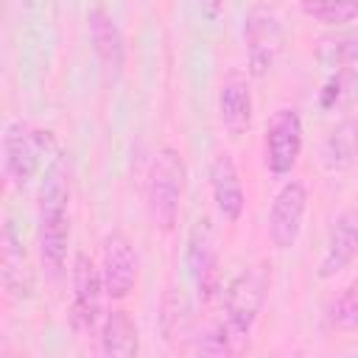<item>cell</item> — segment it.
I'll return each mask as SVG.
<instances>
[{
  "instance_id": "3957f363",
  "label": "cell",
  "mask_w": 358,
  "mask_h": 358,
  "mask_svg": "<svg viewBox=\"0 0 358 358\" xmlns=\"http://www.w3.org/2000/svg\"><path fill=\"white\" fill-rule=\"evenodd\" d=\"M271 288V268L268 263H255L241 268L227 288L221 291V302H224V322L232 327V333L238 338H246L266 305Z\"/></svg>"
},
{
  "instance_id": "7402d4cb",
  "label": "cell",
  "mask_w": 358,
  "mask_h": 358,
  "mask_svg": "<svg viewBox=\"0 0 358 358\" xmlns=\"http://www.w3.org/2000/svg\"><path fill=\"white\" fill-rule=\"evenodd\" d=\"M232 338H238V336L232 333V327H229L227 322H215L210 330H204V333L199 336V341H196L193 350L201 352V355H229V352H235Z\"/></svg>"
},
{
  "instance_id": "5bb4252c",
  "label": "cell",
  "mask_w": 358,
  "mask_h": 358,
  "mask_svg": "<svg viewBox=\"0 0 358 358\" xmlns=\"http://www.w3.org/2000/svg\"><path fill=\"white\" fill-rule=\"evenodd\" d=\"M218 117L229 137H241L252 123V90L243 76L232 73L218 90Z\"/></svg>"
},
{
  "instance_id": "e0dca14e",
  "label": "cell",
  "mask_w": 358,
  "mask_h": 358,
  "mask_svg": "<svg viewBox=\"0 0 358 358\" xmlns=\"http://www.w3.org/2000/svg\"><path fill=\"white\" fill-rule=\"evenodd\" d=\"M316 62L327 70H338L347 64H358V31L330 34L316 42Z\"/></svg>"
},
{
  "instance_id": "ba28073f",
  "label": "cell",
  "mask_w": 358,
  "mask_h": 358,
  "mask_svg": "<svg viewBox=\"0 0 358 358\" xmlns=\"http://www.w3.org/2000/svg\"><path fill=\"white\" fill-rule=\"evenodd\" d=\"M305 210H308V190L302 182H285L274 193L268 207V238L280 252L296 243L302 232Z\"/></svg>"
},
{
  "instance_id": "ffe728a7",
  "label": "cell",
  "mask_w": 358,
  "mask_h": 358,
  "mask_svg": "<svg viewBox=\"0 0 358 358\" xmlns=\"http://www.w3.org/2000/svg\"><path fill=\"white\" fill-rule=\"evenodd\" d=\"M159 322H162V333H165V338H176V336H185V333H187V324H190V308H187L185 296H182L176 288H168V294H165V299H162Z\"/></svg>"
},
{
  "instance_id": "7a4b0ae2",
  "label": "cell",
  "mask_w": 358,
  "mask_h": 358,
  "mask_svg": "<svg viewBox=\"0 0 358 358\" xmlns=\"http://www.w3.org/2000/svg\"><path fill=\"white\" fill-rule=\"evenodd\" d=\"M187 185V168L176 148L165 145L154 154L148 168V187H145V204L148 215L157 229L171 232L179 221V207Z\"/></svg>"
},
{
  "instance_id": "9c48e42d",
  "label": "cell",
  "mask_w": 358,
  "mask_h": 358,
  "mask_svg": "<svg viewBox=\"0 0 358 358\" xmlns=\"http://www.w3.org/2000/svg\"><path fill=\"white\" fill-rule=\"evenodd\" d=\"M101 280L109 299H126L137 285V252L123 232H109L103 238Z\"/></svg>"
},
{
  "instance_id": "52a82bcc",
  "label": "cell",
  "mask_w": 358,
  "mask_h": 358,
  "mask_svg": "<svg viewBox=\"0 0 358 358\" xmlns=\"http://www.w3.org/2000/svg\"><path fill=\"white\" fill-rule=\"evenodd\" d=\"M302 151V117L296 109H277L266 129V168L274 176H288Z\"/></svg>"
},
{
  "instance_id": "5b68a950",
  "label": "cell",
  "mask_w": 358,
  "mask_h": 358,
  "mask_svg": "<svg viewBox=\"0 0 358 358\" xmlns=\"http://www.w3.org/2000/svg\"><path fill=\"white\" fill-rule=\"evenodd\" d=\"M243 42H246L249 73L255 78L266 76L282 50V25L277 14L266 6H255L243 22Z\"/></svg>"
},
{
  "instance_id": "d6986e66",
  "label": "cell",
  "mask_w": 358,
  "mask_h": 358,
  "mask_svg": "<svg viewBox=\"0 0 358 358\" xmlns=\"http://www.w3.org/2000/svg\"><path fill=\"white\" fill-rule=\"evenodd\" d=\"M302 14L324 22V25H344L358 20V0H299Z\"/></svg>"
},
{
  "instance_id": "7c38bea8",
  "label": "cell",
  "mask_w": 358,
  "mask_h": 358,
  "mask_svg": "<svg viewBox=\"0 0 358 358\" xmlns=\"http://www.w3.org/2000/svg\"><path fill=\"white\" fill-rule=\"evenodd\" d=\"M210 187H213V201H215L218 215L227 224H235L243 215L246 196H243L238 165H235V159L227 151H221V154L213 157V165H210Z\"/></svg>"
},
{
  "instance_id": "ac0fdd59",
  "label": "cell",
  "mask_w": 358,
  "mask_h": 358,
  "mask_svg": "<svg viewBox=\"0 0 358 358\" xmlns=\"http://www.w3.org/2000/svg\"><path fill=\"white\" fill-rule=\"evenodd\" d=\"M355 154H358V126L352 120H344L324 140V162L327 168L341 171L352 165Z\"/></svg>"
},
{
  "instance_id": "2e32d148",
  "label": "cell",
  "mask_w": 358,
  "mask_h": 358,
  "mask_svg": "<svg viewBox=\"0 0 358 358\" xmlns=\"http://www.w3.org/2000/svg\"><path fill=\"white\" fill-rule=\"evenodd\" d=\"M101 350L103 355L112 358H131L140 350V338H137V324L131 322V316L120 308L109 310L101 322Z\"/></svg>"
},
{
  "instance_id": "8fae6325",
  "label": "cell",
  "mask_w": 358,
  "mask_h": 358,
  "mask_svg": "<svg viewBox=\"0 0 358 358\" xmlns=\"http://www.w3.org/2000/svg\"><path fill=\"white\" fill-rule=\"evenodd\" d=\"M3 257H0V274H3V288L11 299H28L34 294V271L22 246V238L17 232V224L6 218L3 224Z\"/></svg>"
},
{
  "instance_id": "6da1fadb",
  "label": "cell",
  "mask_w": 358,
  "mask_h": 358,
  "mask_svg": "<svg viewBox=\"0 0 358 358\" xmlns=\"http://www.w3.org/2000/svg\"><path fill=\"white\" fill-rule=\"evenodd\" d=\"M39 257L50 277H59L67 263L70 243V157L56 151L39 185Z\"/></svg>"
},
{
  "instance_id": "30bf717a",
  "label": "cell",
  "mask_w": 358,
  "mask_h": 358,
  "mask_svg": "<svg viewBox=\"0 0 358 358\" xmlns=\"http://www.w3.org/2000/svg\"><path fill=\"white\" fill-rule=\"evenodd\" d=\"M187 274L199 291V299L207 302L218 291V260H215V235L210 218H199L187 235Z\"/></svg>"
},
{
  "instance_id": "8992f818",
  "label": "cell",
  "mask_w": 358,
  "mask_h": 358,
  "mask_svg": "<svg viewBox=\"0 0 358 358\" xmlns=\"http://www.w3.org/2000/svg\"><path fill=\"white\" fill-rule=\"evenodd\" d=\"M101 294H103L101 268H95V263L84 252H78L73 260V305H70V324L78 336H90L98 327Z\"/></svg>"
},
{
  "instance_id": "44dd1931",
  "label": "cell",
  "mask_w": 358,
  "mask_h": 358,
  "mask_svg": "<svg viewBox=\"0 0 358 358\" xmlns=\"http://www.w3.org/2000/svg\"><path fill=\"white\" fill-rule=\"evenodd\" d=\"M330 322L338 330H355L358 327V277L338 294V299L330 308Z\"/></svg>"
},
{
  "instance_id": "277c9868",
  "label": "cell",
  "mask_w": 358,
  "mask_h": 358,
  "mask_svg": "<svg viewBox=\"0 0 358 358\" xmlns=\"http://www.w3.org/2000/svg\"><path fill=\"white\" fill-rule=\"evenodd\" d=\"M53 151V134L50 131H42V129H34L31 123L25 120H8L6 123V131H3V165H6V173L14 185H28L39 165H42V157Z\"/></svg>"
},
{
  "instance_id": "603a6c76",
  "label": "cell",
  "mask_w": 358,
  "mask_h": 358,
  "mask_svg": "<svg viewBox=\"0 0 358 358\" xmlns=\"http://www.w3.org/2000/svg\"><path fill=\"white\" fill-rule=\"evenodd\" d=\"M199 3V8H201V14L207 17V20H218L221 17V8H224V0H196Z\"/></svg>"
},
{
  "instance_id": "9a60e30c",
  "label": "cell",
  "mask_w": 358,
  "mask_h": 358,
  "mask_svg": "<svg viewBox=\"0 0 358 358\" xmlns=\"http://www.w3.org/2000/svg\"><path fill=\"white\" fill-rule=\"evenodd\" d=\"M355 252H358V221L352 215H338L330 229V241H327L324 257L316 268V277L319 280L336 277L338 271H344L352 263Z\"/></svg>"
},
{
  "instance_id": "cb8c5ba5",
  "label": "cell",
  "mask_w": 358,
  "mask_h": 358,
  "mask_svg": "<svg viewBox=\"0 0 358 358\" xmlns=\"http://www.w3.org/2000/svg\"><path fill=\"white\" fill-rule=\"evenodd\" d=\"M338 87H341V84H338V78H336V81H330V84L324 87L327 92L322 95V106H330V103H333V98H338Z\"/></svg>"
},
{
  "instance_id": "4fadbf2b",
  "label": "cell",
  "mask_w": 358,
  "mask_h": 358,
  "mask_svg": "<svg viewBox=\"0 0 358 358\" xmlns=\"http://www.w3.org/2000/svg\"><path fill=\"white\" fill-rule=\"evenodd\" d=\"M87 28H90L92 50H95L103 73L109 78H117L123 70V62H126V45H123V34H120L117 22L103 8H92L87 17Z\"/></svg>"
}]
</instances>
